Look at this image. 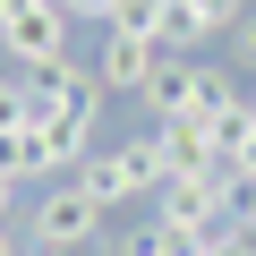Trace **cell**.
Segmentation results:
<instances>
[{
  "mask_svg": "<svg viewBox=\"0 0 256 256\" xmlns=\"http://www.w3.org/2000/svg\"><path fill=\"white\" fill-rule=\"evenodd\" d=\"M146 137H154V171H162V188H171V180H214V171H230V162L214 154V137H205V120H154Z\"/></svg>",
  "mask_w": 256,
  "mask_h": 256,
  "instance_id": "obj_7",
  "label": "cell"
},
{
  "mask_svg": "<svg viewBox=\"0 0 256 256\" xmlns=\"http://www.w3.org/2000/svg\"><path fill=\"white\" fill-rule=\"evenodd\" d=\"M137 102H146V120H205L214 102H230V77L205 68V60H180V52H171Z\"/></svg>",
  "mask_w": 256,
  "mask_h": 256,
  "instance_id": "obj_3",
  "label": "cell"
},
{
  "mask_svg": "<svg viewBox=\"0 0 256 256\" xmlns=\"http://www.w3.org/2000/svg\"><path fill=\"white\" fill-rule=\"evenodd\" d=\"M0 171H9L18 188H26V180H52V171H43V146H34V128H9V137H0Z\"/></svg>",
  "mask_w": 256,
  "mask_h": 256,
  "instance_id": "obj_9",
  "label": "cell"
},
{
  "mask_svg": "<svg viewBox=\"0 0 256 256\" xmlns=\"http://www.w3.org/2000/svg\"><path fill=\"white\" fill-rule=\"evenodd\" d=\"M60 9H68V18H94V26H111V18H120V0H60Z\"/></svg>",
  "mask_w": 256,
  "mask_h": 256,
  "instance_id": "obj_13",
  "label": "cell"
},
{
  "mask_svg": "<svg viewBox=\"0 0 256 256\" xmlns=\"http://www.w3.org/2000/svg\"><path fill=\"white\" fill-rule=\"evenodd\" d=\"M205 256H256V239H248V230H222V239H214Z\"/></svg>",
  "mask_w": 256,
  "mask_h": 256,
  "instance_id": "obj_15",
  "label": "cell"
},
{
  "mask_svg": "<svg viewBox=\"0 0 256 256\" xmlns=\"http://www.w3.org/2000/svg\"><path fill=\"white\" fill-rule=\"evenodd\" d=\"M248 111H256V94H248Z\"/></svg>",
  "mask_w": 256,
  "mask_h": 256,
  "instance_id": "obj_18",
  "label": "cell"
},
{
  "mask_svg": "<svg viewBox=\"0 0 256 256\" xmlns=\"http://www.w3.org/2000/svg\"><path fill=\"white\" fill-rule=\"evenodd\" d=\"M162 60H171V52H162L154 34H137V26H102V52H94V77H102V94H146Z\"/></svg>",
  "mask_w": 256,
  "mask_h": 256,
  "instance_id": "obj_6",
  "label": "cell"
},
{
  "mask_svg": "<svg viewBox=\"0 0 256 256\" xmlns=\"http://www.w3.org/2000/svg\"><path fill=\"white\" fill-rule=\"evenodd\" d=\"M9 128H34V86H26V68H0V137Z\"/></svg>",
  "mask_w": 256,
  "mask_h": 256,
  "instance_id": "obj_10",
  "label": "cell"
},
{
  "mask_svg": "<svg viewBox=\"0 0 256 256\" xmlns=\"http://www.w3.org/2000/svg\"><path fill=\"white\" fill-rule=\"evenodd\" d=\"M94 230H102V205H94L77 180H60V188L34 196V248H43V256H86Z\"/></svg>",
  "mask_w": 256,
  "mask_h": 256,
  "instance_id": "obj_4",
  "label": "cell"
},
{
  "mask_svg": "<svg viewBox=\"0 0 256 256\" xmlns=\"http://www.w3.org/2000/svg\"><path fill=\"white\" fill-rule=\"evenodd\" d=\"M230 222H239V230L256 239V180H239V205H230Z\"/></svg>",
  "mask_w": 256,
  "mask_h": 256,
  "instance_id": "obj_14",
  "label": "cell"
},
{
  "mask_svg": "<svg viewBox=\"0 0 256 256\" xmlns=\"http://www.w3.org/2000/svg\"><path fill=\"white\" fill-rule=\"evenodd\" d=\"M248 128H256L248 94H230V102H214V111H205V137H214V154H222V162H230V154L248 146Z\"/></svg>",
  "mask_w": 256,
  "mask_h": 256,
  "instance_id": "obj_8",
  "label": "cell"
},
{
  "mask_svg": "<svg viewBox=\"0 0 256 256\" xmlns=\"http://www.w3.org/2000/svg\"><path fill=\"white\" fill-rule=\"evenodd\" d=\"M102 214H120V205H137V196H154L162 188V171H154V137H137V146H111V154H86L77 171H68Z\"/></svg>",
  "mask_w": 256,
  "mask_h": 256,
  "instance_id": "obj_2",
  "label": "cell"
},
{
  "mask_svg": "<svg viewBox=\"0 0 256 256\" xmlns=\"http://www.w3.org/2000/svg\"><path fill=\"white\" fill-rule=\"evenodd\" d=\"M9 205H18V180L0 171V230H9Z\"/></svg>",
  "mask_w": 256,
  "mask_h": 256,
  "instance_id": "obj_17",
  "label": "cell"
},
{
  "mask_svg": "<svg viewBox=\"0 0 256 256\" xmlns=\"http://www.w3.org/2000/svg\"><path fill=\"white\" fill-rule=\"evenodd\" d=\"M230 60H239V68H256V18H239V26H230Z\"/></svg>",
  "mask_w": 256,
  "mask_h": 256,
  "instance_id": "obj_12",
  "label": "cell"
},
{
  "mask_svg": "<svg viewBox=\"0 0 256 256\" xmlns=\"http://www.w3.org/2000/svg\"><path fill=\"white\" fill-rule=\"evenodd\" d=\"M230 171H239V180H256V128H248V146L230 154Z\"/></svg>",
  "mask_w": 256,
  "mask_h": 256,
  "instance_id": "obj_16",
  "label": "cell"
},
{
  "mask_svg": "<svg viewBox=\"0 0 256 256\" xmlns=\"http://www.w3.org/2000/svg\"><path fill=\"white\" fill-rule=\"evenodd\" d=\"M0 52H9L26 77L68 68V9L60 0H0Z\"/></svg>",
  "mask_w": 256,
  "mask_h": 256,
  "instance_id": "obj_1",
  "label": "cell"
},
{
  "mask_svg": "<svg viewBox=\"0 0 256 256\" xmlns=\"http://www.w3.org/2000/svg\"><path fill=\"white\" fill-rule=\"evenodd\" d=\"M128 256H205V248H188V239H171L162 222H146L137 239H128Z\"/></svg>",
  "mask_w": 256,
  "mask_h": 256,
  "instance_id": "obj_11",
  "label": "cell"
},
{
  "mask_svg": "<svg viewBox=\"0 0 256 256\" xmlns=\"http://www.w3.org/2000/svg\"><path fill=\"white\" fill-rule=\"evenodd\" d=\"M248 18V0H154V43L162 52H196V43H214V34H230Z\"/></svg>",
  "mask_w": 256,
  "mask_h": 256,
  "instance_id": "obj_5",
  "label": "cell"
}]
</instances>
